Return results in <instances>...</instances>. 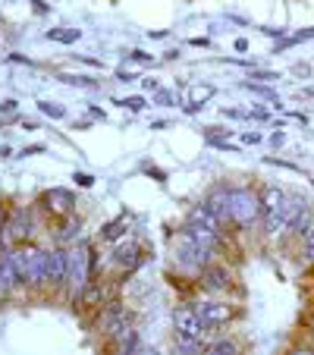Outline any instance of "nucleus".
I'll return each mask as SVG.
<instances>
[{"label":"nucleus","mask_w":314,"mask_h":355,"mask_svg":"<svg viewBox=\"0 0 314 355\" xmlns=\"http://www.w3.org/2000/svg\"><path fill=\"white\" fill-rule=\"evenodd\" d=\"M16 264H19V277L28 286H41L47 283V252L38 245H22L16 248Z\"/></svg>","instance_id":"obj_1"},{"label":"nucleus","mask_w":314,"mask_h":355,"mask_svg":"<svg viewBox=\"0 0 314 355\" xmlns=\"http://www.w3.org/2000/svg\"><path fill=\"white\" fill-rule=\"evenodd\" d=\"M227 214L233 223L239 227H252L261 217V198L252 192V189H229V201H227Z\"/></svg>","instance_id":"obj_2"},{"label":"nucleus","mask_w":314,"mask_h":355,"mask_svg":"<svg viewBox=\"0 0 314 355\" xmlns=\"http://www.w3.org/2000/svg\"><path fill=\"white\" fill-rule=\"evenodd\" d=\"M91 283V248L85 242L69 248V268H67V286L69 293H82Z\"/></svg>","instance_id":"obj_3"},{"label":"nucleus","mask_w":314,"mask_h":355,"mask_svg":"<svg viewBox=\"0 0 314 355\" xmlns=\"http://www.w3.org/2000/svg\"><path fill=\"white\" fill-rule=\"evenodd\" d=\"M38 205L47 211V214L67 217L76 211V195L69 192V189H47V192L38 198Z\"/></svg>","instance_id":"obj_4"},{"label":"nucleus","mask_w":314,"mask_h":355,"mask_svg":"<svg viewBox=\"0 0 314 355\" xmlns=\"http://www.w3.org/2000/svg\"><path fill=\"white\" fill-rule=\"evenodd\" d=\"M195 311H198L204 327H220V324L233 321V305H227V302H201Z\"/></svg>","instance_id":"obj_5"},{"label":"nucleus","mask_w":314,"mask_h":355,"mask_svg":"<svg viewBox=\"0 0 314 355\" xmlns=\"http://www.w3.org/2000/svg\"><path fill=\"white\" fill-rule=\"evenodd\" d=\"M22 283L19 277V264H16V252H0V293H13Z\"/></svg>","instance_id":"obj_6"},{"label":"nucleus","mask_w":314,"mask_h":355,"mask_svg":"<svg viewBox=\"0 0 314 355\" xmlns=\"http://www.w3.org/2000/svg\"><path fill=\"white\" fill-rule=\"evenodd\" d=\"M7 230H10V239H22V242L32 239V236H35V217H32V211H28V208L10 211Z\"/></svg>","instance_id":"obj_7"},{"label":"nucleus","mask_w":314,"mask_h":355,"mask_svg":"<svg viewBox=\"0 0 314 355\" xmlns=\"http://www.w3.org/2000/svg\"><path fill=\"white\" fill-rule=\"evenodd\" d=\"M173 324H176V330H180V336H192V340L204 336V324H201L198 311H192V309H176Z\"/></svg>","instance_id":"obj_8"},{"label":"nucleus","mask_w":314,"mask_h":355,"mask_svg":"<svg viewBox=\"0 0 314 355\" xmlns=\"http://www.w3.org/2000/svg\"><path fill=\"white\" fill-rule=\"evenodd\" d=\"M67 268H69V252L67 248H54V252H47V283L63 286V283H67Z\"/></svg>","instance_id":"obj_9"},{"label":"nucleus","mask_w":314,"mask_h":355,"mask_svg":"<svg viewBox=\"0 0 314 355\" xmlns=\"http://www.w3.org/2000/svg\"><path fill=\"white\" fill-rule=\"evenodd\" d=\"M126 324H129V311L123 309L120 302H110L107 309L101 311V330H104L107 336H114L116 330L126 327Z\"/></svg>","instance_id":"obj_10"},{"label":"nucleus","mask_w":314,"mask_h":355,"mask_svg":"<svg viewBox=\"0 0 314 355\" xmlns=\"http://www.w3.org/2000/svg\"><path fill=\"white\" fill-rule=\"evenodd\" d=\"M201 286L211 289V293H223V289H229V270L217 268V264H204V268H201Z\"/></svg>","instance_id":"obj_11"},{"label":"nucleus","mask_w":314,"mask_h":355,"mask_svg":"<svg viewBox=\"0 0 314 355\" xmlns=\"http://www.w3.org/2000/svg\"><path fill=\"white\" fill-rule=\"evenodd\" d=\"M227 201H229V189H214V192H207V198H204L207 214L214 217L217 223H227V220H229V214H227Z\"/></svg>","instance_id":"obj_12"},{"label":"nucleus","mask_w":314,"mask_h":355,"mask_svg":"<svg viewBox=\"0 0 314 355\" xmlns=\"http://www.w3.org/2000/svg\"><path fill=\"white\" fill-rule=\"evenodd\" d=\"M110 340H114V346H116V352H135V349H139V330H135V324L129 321L126 327H120L116 330L114 336H110Z\"/></svg>","instance_id":"obj_13"},{"label":"nucleus","mask_w":314,"mask_h":355,"mask_svg":"<svg viewBox=\"0 0 314 355\" xmlns=\"http://www.w3.org/2000/svg\"><path fill=\"white\" fill-rule=\"evenodd\" d=\"M116 261L123 264V268H139L141 264V248H139V242H132V239H126V242H120V245H116Z\"/></svg>","instance_id":"obj_14"},{"label":"nucleus","mask_w":314,"mask_h":355,"mask_svg":"<svg viewBox=\"0 0 314 355\" xmlns=\"http://www.w3.org/2000/svg\"><path fill=\"white\" fill-rule=\"evenodd\" d=\"M283 201H286V192H283V189H277V186H268L264 192H261V217L280 211Z\"/></svg>","instance_id":"obj_15"},{"label":"nucleus","mask_w":314,"mask_h":355,"mask_svg":"<svg viewBox=\"0 0 314 355\" xmlns=\"http://www.w3.org/2000/svg\"><path fill=\"white\" fill-rule=\"evenodd\" d=\"M79 230H82V217L67 214V217H63V223H57L54 239L57 242H69V239H76V233H79Z\"/></svg>","instance_id":"obj_16"},{"label":"nucleus","mask_w":314,"mask_h":355,"mask_svg":"<svg viewBox=\"0 0 314 355\" xmlns=\"http://www.w3.org/2000/svg\"><path fill=\"white\" fill-rule=\"evenodd\" d=\"M98 302H101V289L98 286H85L82 293H76V305H79V309H94Z\"/></svg>","instance_id":"obj_17"},{"label":"nucleus","mask_w":314,"mask_h":355,"mask_svg":"<svg viewBox=\"0 0 314 355\" xmlns=\"http://www.w3.org/2000/svg\"><path fill=\"white\" fill-rule=\"evenodd\" d=\"M47 38H51V41H63V44H73V41L82 38V28H51V32H47Z\"/></svg>","instance_id":"obj_18"},{"label":"nucleus","mask_w":314,"mask_h":355,"mask_svg":"<svg viewBox=\"0 0 314 355\" xmlns=\"http://www.w3.org/2000/svg\"><path fill=\"white\" fill-rule=\"evenodd\" d=\"M207 352H214V355H236V352H239V346H236L233 340H220V343H211V346H207Z\"/></svg>","instance_id":"obj_19"},{"label":"nucleus","mask_w":314,"mask_h":355,"mask_svg":"<svg viewBox=\"0 0 314 355\" xmlns=\"http://www.w3.org/2000/svg\"><path fill=\"white\" fill-rule=\"evenodd\" d=\"M176 352H201V340H192V336H180V340H176Z\"/></svg>","instance_id":"obj_20"},{"label":"nucleus","mask_w":314,"mask_h":355,"mask_svg":"<svg viewBox=\"0 0 314 355\" xmlns=\"http://www.w3.org/2000/svg\"><path fill=\"white\" fill-rule=\"evenodd\" d=\"M38 107H41L44 116H54V120H63V116H67V110H63L60 104H54V101H41Z\"/></svg>","instance_id":"obj_21"},{"label":"nucleus","mask_w":314,"mask_h":355,"mask_svg":"<svg viewBox=\"0 0 314 355\" xmlns=\"http://www.w3.org/2000/svg\"><path fill=\"white\" fill-rule=\"evenodd\" d=\"M293 230H295V236H305L308 230H311V208H305V211H302V214H299V220L293 223Z\"/></svg>","instance_id":"obj_22"},{"label":"nucleus","mask_w":314,"mask_h":355,"mask_svg":"<svg viewBox=\"0 0 314 355\" xmlns=\"http://www.w3.org/2000/svg\"><path fill=\"white\" fill-rule=\"evenodd\" d=\"M211 94H214V88L211 85H195L192 94H189V104H201V101H207Z\"/></svg>","instance_id":"obj_23"},{"label":"nucleus","mask_w":314,"mask_h":355,"mask_svg":"<svg viewBox=\"0 0 314 355\" xmlns=\"http://www.w3.org/2000/svg\"><path fill=\"white\" fill-rule=\"evenodd\" d=\"M302 239H305L302 242V258H305V261H314V227L308 230Z\"/></svg>","instance_id":"obj_24"},{"label":"nucleus","mask_w":314,"mask_h":355,"mask_svg":"<svg viewBox=\"0 0 314 355\" xmlns=\"http://www.w3.org/2000/svg\"><path fill=\"white\" fill-rule=\"evenodd\" d=\"M123 220H126V217H120V220H114V223H104L101 236H104V239H116V236H123Z\"/></svg>","instance_id":"obj_25"},{"label":"nucleus","mask_w":314,"mask_h":355,"mask_svg":"<svg viewBox=\"0 0 314 355\" xmlns=\"http://www.w3.org/2000/svg\"><path fill=\"white\" fill-rule=\"evenodd\" d=\"M120 104H123V107H126V110H141V107H145V98H139V94H132V98H123Z\"/></svg>","instance_id":"obj_26"},{"label":"nucleus","mask_w":314,"mask_h":355,"mask_svg":"<svg viewBox=\"0 0 314 355\" xmlns=\"http://www.w3.org/2000/svg\"><path fill=\"white\" fill-rule=\"evenodd\" d=\"M60 82H67V85H85V88H94L91 79H79V76H60Z\"/></svg>","instance_id":"obj_27"},{"label":"nucleus","mask_w":314,"mask_h":355,"mask_svg":"<svg viewBox=\"0 0 314 355\" xmlns=\"http://www.w3.org/2000/svg\"><path fill=\"white\" fill-rule=\"evenodd\" d=\"M73 180H76V186H82V189H91L94 186V176L91 173H82V170L73 176Z\"/></svg>","instance_id":"obj_28"},{"label":"nucleus","mask_w":314,"mask_h":355,"mask_svg":"<svg viewBox=\"0 0 314 355\" xmlns=\"http://www.w3.org/2000/svg\"><path fill=\"white\" fill-rule=\"evenodd\" d=\"M252 79H261V82H277L280 76H277V73H268V69H252Z\"/></svg>","instance_id":"obj_29"},{"label":"nucleus","mask_w":314,"mask_h":355,"mask_svg":"<svg viewBox=\"0 0 314 355\" xmlns=\"http://www.w3.org/2000/svg\"><path fill=\"white\" fill-rule=\"evenodd\" d=\"M154 104H173V94L164 92V88H157V92H154Z\"/></svg>","instance_id":"obj_30"},{"label":"nucleus","mask_w":314,"mask_h":355,"mask_svg":"<svg viewBox=\"0 0 314 355\" xmlns=\"http://www.w3.org/2000/svg\"><path fill=\"white\" fill-rule=\"evenodd\" d=\"M7 223H10V208L0 201V233H3V227H7Z\"/></svg>","instance_id":"obj_31"},{"label":"nucleus","mask_w":314,"mask_h":355,"mask_svg":"<svg viewBox=\"0 0 314 355\" xmlns=\"http://www.w3.org/2000/svg\"><path fill=\"white\" fill-rule=\"evenodd\" d=\"M248 88H252V92H258V94H264V98H274V92H270V88H264V85H258V82H248Z\"/></svg>","instance_id":"obj_32"},{"label":"nucleus","mask_w":314,"mask_h":355,"mask_svg":"<svg viewBox=\"0 0 314 355\" xmlns=\"http://www.w3.org/2000/svg\"><path fill=\"white\" fill-rule=\"evenodd\" d=\"M148 176L157 180V182H167V173H164V170H148Z\"/></svg>","instance_id":"obj_33"},{"label":"nucleus","mask_w":314,"mask_h":355,"mask_svg":"<svg viewBox=\"0 0 314 355\" xmlns=\"http://www.w3.org/2000/svg\"><path fill=\"white\" fill-rule=\"evenodd\" d=\"M41 151H44V148H41V145H32V148H26V151H22L19 157H28V155H41Z\"/></svg>","instance_id":"obj_34"},{"label":"nucleus","mask_w":314,"mask_h":355,"mask_svg":"<svg viewBox=\"0 0 314 355\" xmlns=\"http://www.w3.org/2000/svg\"><path fill=\"white\" fill-rule=\"evenodd\" d=\"M0 107H3V114H16V101H3Z\"/></svg>","instance_id":"obj_35"},{"label":"nucleus","mask_w":314,"mask_h":355,"mask_svg":"<svg viewBox=\"0 0 314 355\" xmlns=\"http://www.w3.org/2000/svg\"><path fill=\"white\" fill-rule=\"evenodd\" d=\"M132 60H139V63H148V60H151V57H148L145 51H132Z\"/></svg>","instance_id":"obj_36"},{"label":"nucleus","mask_w":314,"mask_h":355,"mask_svg":"<svg viewBox=\"0 0 314 355\" xmlns=\"http://www.w3.org/2000/svg\"><path fill=\"white\" fill-rule=\"evenodd\" d=\"M245 141H248V145H258L261 135H258V132H248V135H245Z\"/></svg>","instance_id":"obj_37"},{"label":"nucleus","mask_w":314,"mask_h":355,"mask_svg":"<svg viewBox=\"0 0 314 355\" xmlns=\"http://www.w3.org/2000/svg\"><path fill=\"white\" fill-rule=\"evenodd\" d=\"M32 7L38 10V13H47V7H44V0H32Z\"/></svg>","instance_id":"obj_38"},{"label":"nucleus","mask_w":314,"mask_h":355,"mask_svg":"<svg viewBox=\"0 0 314 355\" xmlns=\"http://www.w3.org/2000/svg\"><path fill=\"white\" fill-rule=\"evenodd\" d=\"M308 327L314 330V309H311V315H308Z\"/></svg>","instance_id":"obj_39"},{"label":"nucleus","mask_w":314,"mask_h":355,"mask_svg":"<svg viewBox=\"0 0 314 355\" xmlns=\"http://www.w3.org/2000/svg\"><path fill=\"white\" fill-rule=\"evenodd\" d=\"M311 94H314V88H311Z\"/></svg>","instance_id":"obj_40"}]
</instances>
